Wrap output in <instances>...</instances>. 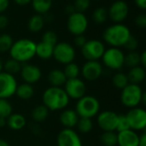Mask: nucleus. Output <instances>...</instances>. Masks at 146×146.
Segmentation results:
<instances>
[{"mask_svg":"<svg viewBox=\"0 0 146 146\" xmlns=\"http://www.w3.org/2000/svg\"><path fill=\"white\" fill-rule=\"evenodd\" d=\"M129 14L128 4L123 0L115 1L108 9L109 18L115 23H121L124 21Z\"/></svg>","mask_w":146,"mask_h":146,"instance_id":"obj_11","label":"nucleus"},{"mask_svg":"<svg viewBox=\"0 0 146 146\" xmlns=\"http://www.w3.org/2000/svg\"><path fill=\"white\" fill-rule=\"evenodd\" d=\"M109 18L108 9L104 7L97 8L92 13V19L96 24H104Z\"/></svg>","mask_w":146,"mask_h":146,"instance_id":"obj_28","label":"nucleus"},{"mask_svg":"<svg viewBox=\"0 0 146 146\" xmlns=\"http://www.w3.org/2000/svg\"><path fill=\"white\" fill-rule=\"evenodd\" d=\"M15 94L21 100H28L33 98L34 94V89L32 85L24 82L21 85H17Z\"/></svg>","mask_w":146,"mask_h":146,"instance_id":"obj_25","label":"nucleus"},{"mask_svg":"<svg viewBox=\"0 0 146 146\" xmlns=\"http://www.w3.org/2000/svg\"><path fill=\"white\" fill-rule=\"evenodd\" d=\"M3 61L0 58V73L3 72Z\"/></svg>","mask_w":146,"mask_h":146,"instance_id":"obj_52","label":"nucleus"},{"mask_svg":"<svg viewBox=\"0 0 146 146\" xmlns=\"http://www.w3.org/2000/svg\"><path fill=\"white\" fill-rule=\"evenodd\" d=\"M9 0H0V14H3L9 7Z\"/></svg>","mask_w":146,"mask_h":146,"instance_id":"obj_44","label":"nucleus"},{"mask_svg":"<svg viewBox=\"0 0 146 146\" xmlns=\"http://www.w3.org/2000/svg\"><path fill=\"white\" fill-rule=\"evenodd\" d=\"M118 121V115L114 111L106 110L101 112L98 116V124L104 132L115 131Z\"/></svg>","mask_w":146,"mask_h":146,"instance_id":"obj_16","label":"nucleus"},{"mask_svg":"<svg viewBox=\"0 0 146 146\" xmlns=\"http://www.w3.org/2000/svg\"><path fill=\"white\" fill-rule=\"evenodd\" d=\"M105 51V46L103 42L98 39L87 40L81 47V54L87 61H98L102 58Z\"/></svg>","mask_w":146,"mask_h":146,"instance_id":"obj_8","label":"nucleus"},{"mask_svg":"<svg viewBox=\"0 0 146 146\" xmlns=\"http://www.w3.org/2000/svg\"><path fill=\"white\" fill-rule=\"evenodd\" d=\"M124 65L132 68L137 66H140V54L137 51H130L127 56H125Z\"/></svg>","mask_w":146,"mask_h":146,"instance_id":"obj_30","label":"nucleus"},{"mask_svg":"<svg viewBox=\"0 0 146 146\" xmlns=\"http://www.w3.org/2000/svg\"><path fill=\"white\" fill-rule=\"evenodd\" d=\"M27 124L26 118L21 114H11L6 119V126L12 130H21Z\"/></svg>","mask_w":146,"mask_h":146,"instance_id":"obj_20","label":"nucleus"},{"mask_svg":"<svg viewBox=\"0 0 146 146\" xmlns=\"http://www.w3.org/2000/svg\"><path fill=\"white\" fill-rule=\"evenodd\" d=\"M0 146H9V143L6 142L5 140L0 139Z\"/></svg>","mask_w":146,"mask_h":146,"instance_id":"obj_51","label":"nucleus"},{"mask_svg":"<svg viewBox=\"0 0 146 146\" xmlns=\"http://www.w3.org/2000/svg\"><path fill=\"white\" fill-rule=\"evenodd\" d=\"M79 118L75 110H65L60 115V122L65 128H73L76 127Z\"/></svg>","mask_w":146,"mask_h":146,"instance_id":"obj_19","label":"nucleus"},{"mask_svg":"<svg viewBox=\"0 0 146 146\" xmlns=\"http://www.w3.org/2000/svg\"><path fill=\"white\" fill-rule=\"evenodd\" d=\"M101 142L104 146L117 145V134L115 131L104 132L101 136Z\"/></svg>","mask_w":146,"mask_h":146,"instance_id":"obj_33","label":"nucleus"},{"mask_svg":"<svg viewBox=\"0 0 146 146\" xmlns=\"http://www.w3.org/2000/svg\"><path fill=\"white\" fill-rule=\"evenodd\" d=\"M139 136L135 131L128 129L118 133L117 145L119 146H139Z\"/></svg>","mask_w":146,"mask_h":146,"instance_id":"obj_18","label":"nucleus"},{"mask_svg":"<svg viewBox=\"0 0 146 146\" xmlns=\"http://www.w3.org/2000/svg\"><path fill=\"white\" fill-rule=\"evenodd\" d=\"M65 11H66V13L68 15H72V14H74V13L76 12L74 4H68V5H67L66 8H65Z\"/></svg>","mask_w":146,"mask_h":146,"instance_id":"obj_45","label":"nucleus"},{"mask_svg":"<svg viewBox=\"0 0 146 146\" xmlns=\"http://www.w3.org/2000/svg\"><path fill=\"white\" fill-rule=\"evenodd\" d=\"M112 82H113V85L118 88V89H123L125 88L128 84H129V81H128V78H127V75L124 73H121V72H119V73H116L113 78H112Z\"/></svg>","mask_w":146,"mask_h":146,"instance_id":"obj_32","label":"nucleus"},{"mask_svg":"<svg viewBox=\"0 0 146 146\" xmlns=\"http://www.w3.org/2000/svg\"><path fill=\"white\" fill-rule=\"evenodd\" d=\"M52 56L57 62L66 65L74 62L75 58V50L67 42H59L53 48Z\"/></svg>","mask_w":146,"mask_h":146,"instance_id":"obj_7","label":"nucleus"},{"mask_svg":"<svg viewBox=\"0 0 146 146\" xmlns=\"http://www.w3.org/2000/svg\"><path fill=\"white\" fill-rule=\"evenodd\" d=\"M139 146H146V134L145 133L141 136H139Z\"/></svg>","mask_w":146,"mask_h":146,"instance_id":"obj_49","label":"nucleus"},{"mask_svg":"<svg viewBox=\"0 0 146 146\" xmlns=\"http://www.w3.org/2000/svg\"><path fill=\"white\" fill-rule=\"evenodd\" d=\"M67 27L70 33L74 36L84 34L88 27V20L84 13L75 12L68 15Z\"/></svg>","mask_w":146,"mask_h":146,"instance_id":"obj_9","label":"nucleus"},{"mask_svg":"<svg viewBox=\"0 0 146 146\" xmlns=\"http://www.w3.org/2000/svg\"><path fill=\"white\" fill-rule=\"evenodd\" d=\"M8 23H9V20H8L7 16L3 14H0V30L5 28L7 27Z\"/></svg>","mask_w":146,"mask_h":146,"instance_id":"obj_43","label":"nucleus"},{"mask_svg":"<svg viewBox=\"0 0 146 146\" xmlns=\"http://www.w3.org/2000/svg\"><path fill=\"white\" fill-rule=\"evenodd\" d=\"M139 46V41L138 39L134 37V36H130L129 38L127 39V41L126 42V44H124V47L128 50L129 51H134L137 50Z\"/></svg>","mask_w":146,"mask_h":146,"instance_id":"obj_40","label":"nucleus"},{"mask_svg":"<svg viewBox=\"0 0 146 146\" xmlns=\"http://www.w3.org/2000/svg\"><path fill=\"white\" fill-rule=\"evenodd\" d=\"M64 86V91L69 98L78 100L86 95V85L84 81L79 78L67 80Z\"/></svg>","mask_w":146,"mask_h":146,"instance_id":"obj_13","label":"nucleus"},{"mask_svg":"<svg viewBox=\"0 0 146 146\" xmlns=\"http://www.w3.org/2000/svg\"><path fill=\"white\" fill-rule=\"evenodd\" d=\"M44 21L45 20L42 15L35 14L29 18L27 21V28L32 33H38L44 27Z\"/></svg>","mask_w":146,"mask_h":146,"instance_id":"obj_24","label":"nucleus"},{"mask_svg":"<svg viewBox=\"0 0 146 146\" xmlns=\"http://www.w3.org/2000/svg\"><path fill=\"white\" fill-rule=\"evenodd\" d=\"M130 36V29L121 23H115L108 27L103 33L104 40L110 46L115 48L124 46Z\"/></svg>","mask_w":146,"mask_h":146,"instance_id":"obj_3","label":"nucleus"},{"mask_svg":"<svg viewBox=\"0 0 146 146\" xmlns=\"http://www.w3.org/2000/svg\"><path fill=\"white\" fill-rule=\"evenodd\" d=\"M130 129L133 131L145 130L146 127V111L144 109L132 108L126 115Z\"/></svg>","mask_w":146,"mask_h":146,"instance_id":"obj_10","label":"nucleus"},{"mask_svg":"<svg viewBox=\"0 0 146 146\" xmlns=\"http://www.w3.org/2000/svg\"><path fill=\"white\" fill-rule=\"evenodd\" d=\"M44 105L50 111L62 110L65 109L68 103L69 98L62 87L50 86L43 93Z\"/></svg>","mask_w":146,"mask_h":146,"instance_id":"obj_1","label":"nucleus"},{"mask_svg":"<svg viewBox=\"0 0 146 146\" xmlns=\"http://www.w3.org/2000/svg\"><path fill=\"white\" fill-rule=\"evenodd\" d=\"M21 79L27 84H34L38 82L42 76L41 70L38 67L33 64H24L20 71Z\"/></svg>","mask_w":146,"mask_h":146,"instance_id":"obj_17","label":"nucleus"},{"mask_svg":"<svg viewBox=\"0 0 146 146\" xmlns=\"http://www.w3.org/2000/svg\"><path fill=\"white\" fill-rule=\"evenodd\" d=\"M102 60L105 67L112 70H119L124 66L125 54L121 50L115 47H111L105 50Z\"/></svg>","mask_w":146,"mask_h":146,"instance_id":"obj_6","label":"nucleus"},{"mask_svg":"<svg viewBox=\"0 0 146 146\" xmlns=\"http://www.w3.org/2000/svg\"><path fill=\"white\" fill-rule=\"evenodd\" d=\"M14 2L19 6H26L32 2V0H14Z\"/></svg>","mask_w":146,"mask_h":146,"instance_id":"obj_48","label":"nucleus"},{"mask_svg":"<svg viewBox=\"0 0 146 146\" xmlns=\"http://www.w3.org/2000/svg\"><path fill=\"white\" fill-rule=\"evenodd\" d=\"M76 126L78 127V130L81 133H88L92 131L93 127V123L92 121V119L90 118L80 117Z\"/></svg>","mask_w":146,"mask_h":146,"instance_id":"obj_34","label":"nucleus"},{"mask_svg":"<svg viewBox=\"0 0 146 146\" xmlns=\"http://www.w3.org/2000/svg\"><path fill=\"white\" fill-rule=\"evenodd\" d=\"M53 48L54 46L41 41L36 44V56L40 59L48 60L53 56Z\"/></svg>","mask_w":146,"mask_h":146,"instance_id":"obj_23","label":"nucleus"},{"mask_svg":"<svg viewBox=\"0 0 146 146\" xmlns=\"http://www.w3.org/2000/svg\"><path fill=\"white\" fill-rule=\"evenodd\" d=\"M140 66L145 68L146 66V51H143L140 54Z\"/></svg>","mask_w":146,"mask_h":146,"instance_id":"obj_47","label":"nucleus"},{"mask_svg":"<svg viewBox=\"0 0 146 146\" xmlns=\"http://www.w3.org/2000/svg\"><path fill=\"white\" fill-rule=\"evenodd\" d=\"M86 41H87V39H86V38L83 34H81V35H77V36H75V38H74V44H75L76 46L80 47V48H81V47L86 43Z\"/></svg>","mask_w":146,"mask_h":146,"instance_id":"obj_42","label":"nucleus"},{"mask_svg":"<svg viewBox=\"0 0 146 146\" xmlns=\"http://www.w3.org/2000/svg\"><path fill=\"white\" fill-rule=\"evenodd\" d=\"M100 110L98 100L93 96H84L78 99L75 106V112L79 117L92 119L97 115Z\"/></svg>","mask_w":146,"mask_h":146,"instance_id":"obj_4","label":"nucleus"},{"mask_svg":"<svg viewBox=\"0 0 146 146\" xmlns=\"http://www.w3.org/2000/svg\"><path fill=\"white\" fill-rule=\"evenodd\" d=\"M103 71V66L98 61H87L82 66L80 73L85 80L94 81L101 77Z\"/></svg>","mask_w":146,"mask_h":146,"instance_id":"obj_14","label":"nucleus"},{"mask_svg":"<svg viewBox=\"0 0 146 146\" xmlns=\"http://www.w3.org/2000/svg\"><path fill=\"white\" fill-rule=\"evenodd\" d=\"M128 129H130V127H129V124H128L126 115H118V121H117V126H116L115 131L120 133V132L126 131Z\"/></svg>","mask_w":146,"mask_h":146,"instance_id":"obj_39","label":"nucleus"},{"mask_svg":"<svg viewBox=\"0 0 146 146\" xmlns=\"http://www.w3.org/2000/svg\"><path fill=\"white\" fill-rule=\"evenodd\" d=\"M13 112L11 104L4 98H0V118L7 119Z\"/></svg>","mask_w":146,"mask_h":146,"instance_id":"obj_35","label":"nucleus"},{"mask_svg":"<svg viewBox=\"0 0 146 146\" xmlns=\"http://www.w3.org/2000/svg\"><path fill=\"white\" fill-rule=\"evenodd\" d=\"M94 1H101V0H94Z\"/></svg>","mask_w":146,"mask_h":146,"instance_id":"obj_53","label":"nucleus"},{"mask_svg":"<svg viewBox=\"0 0 146 146\" xmlns=\"http://www.w3.org/2000/svg\"><path fill=\"white\" fill-rule=\"evenodd\" d=\"M48 81L51 85V86L62 87L65 85L67 81V78L62 70L60 69H53L48 74Z\"/></svg>","mask_w":146,"mask_h":146,"instance_id":"obj_21","label":"nucleus"},{"mask_svg":"<svg viewBox=\"0 0 146 146\" xmlns=\"http://www.w3.org/2000/svg\"><path fill=\"white\" fill-rule=\"evenodd\" d=\"M144 92L141 87L136 84L129 83L122 89L121 94V104L127 108H135L142 102V96Z\"/></svg>","mask_w":146,"mask_h":146,"instance_id":"obj_5","label":"nucleus"},{"mask_svg":"<svg viewBox=\"0 0 146 146\" xmlns=\"http://www.w3.org/2000/svg\"><path fill=\"white\" fill-rule=\"evenodd\" d=\"M14 41L10 35L3 33L0 35V52L9 51Z\"/></svg>","mask_w":146,"mask_h":146,"instance_id":"obj_36","label":"nucleus"},{"mask_svg":"<svg viewBox=\"0 0 146 146\" xmlns=\"http://www.w3.org/2000/svg\"><path fill=\"white\" fill-rule=\"evenodd\" d=\"M36 146H38V145H36Z\"/></svg>","mask_w":146,"mask_h":146,"instance_id":"obj_54","label":"nucleus"},{"mask_svg":"<svg viewBox=\"0 0 146 146\" xmlns=\"http://www.w3.org/2000/svg\"><path fill=\"white\" fill-rule=\"evenodd\" d=\"M33 9L38 15L47 14L52 6V0H32Z\"/></svg>","mask_w":146,"mask_h":146,"instance_id":"obj_26","label":"nucleus"},{"mask_svg":"<svg viewBox=\"0 0 146 146\" xmlns=\"http://www.w3.org/2000/svg\"><path fill=\"white\" fill-rule=\"evenodd\" d=\"M91 4V0H74V6L76 12L84 13L86 11Z\"/></svg>","mask_w":146,"mask_h":146,"instance_id":"obj_38","label":"nucleus"},{"mask_svg":"<svg viewBox=\"0 0 146 146\" xmlns=\"http://www.w3.org/2000/svg\"><path fill=\"white\" fill-rule=\"evenodd\" d=\"M49 110L43 104L36 106L32 111V118L36 122L44 121L49 115Z\"/></svg>","mask_w":146,"mask_h":146,"instance_id":"obj_27","label":"nucleus"},{"mask_svg":"<svg viewBox=\"0 0 146 146\" xmlns=\"http://www.w3.org/2000/svg\"><path fill=\"white\" fill-rule=\"evenodd\" d=\"M128 81L131 84L139 85L145 79V68L141 66H137L130 68L128 74H127Z\"/></svg>","mask_w":146,"mask_h":146,"instance_id":"obj_22","label":"nucleus"},{"mask_svg":"<svg viewBox=\"0 0 146 146\" xmlns=\"http://www.w3.org/2000/svg\"><path fill=\"white\" fill-rule=\"evenodd\" d=\"M63 73H64L67 80L75 79V78H78V76L80 75V67L73 62L68 64H66Z\"/></svg>","mask_w":146,"mask_h":146,"instance_id":"obj_31","label":"nucleus"},{"mask_svg":"<svg viewBox=\"0 0 146 146\" xmlns=\"http://www.w3.org/2000/svg\"><path fill=\"white\" fill-rule=\"evenodd\" d=\"M17 82L14 75L6 72L0 73V98L7 99L15 94Z\"/></svg>","mask_w":146,"mask_h":146,"instance_id":"obj_12","label":"nucleus"},{"mask_svg":"<svg viewBox=\"0 0 146 146\" xmlns=\"http://www.w3.org/2000/svg\"><path fill=\"white\" fill-rule=\"evenodd\" d=\"M6 126V119L0 118V127H3Z\"/></svg>","mask_w":146,"mask_h":146,"instance_id":"obj_50","label":"nucleus"},{"mask_svg":"<svg viewBox=\"0 0 146 146\" xmlns=\"http://www.w3.org/2000/svg\"><path fill=\"white\" fill-rule=\"evenodd\" d=\"M57 146H82L78 133L72 128H64L57 135Z\"/></svg>","mask_w":146,"mask_h":146,"instance_id":"obj_15","label":"nucleus"},{"mask_svg":"<svg viewBox=\"0 0 146 146\" xmlns=\"http://www.w3.org/2000/svg\"><path fill=\"white\" fill-rule=\"evenodd\" d=\"M21 63L10 58L9 60H7L4 63H3V68H4V72L9 74H15L20 73L21 69Z\"/></svg>","mask_w":146,"mask_h":146,"instance_id":"obj_29","label":"nucleus"},{"mask_svg":"<svg viewBox=\"0 0 146 146\" xmlns=\"http://www.w3.org/2000/svg\"><path fill=\"white\" fill-rule=\"evenodd\" d=\"M9 54L12 59L24 63L36 56V43L29 38H21L14 42Z\"/></svg>","mask_w":146,"mask_h":146,"instance_id":"obj_2","label":"nucleus"},{"mask_svg":"<svg viewBox=\"0 0 146 146\" xmlns=\"http://www.w3.org/2000/svg\"><path fill=\"white\" fill-rule=\"evenodd\" d=\"M135 4L141 9H146V0H134Z\"/></svg>","mask_w":146,"mask_h":146,"instance_id":"obj_46","label":"nucleus"},{"mask_svg":"<svg viewBox=\"0 0 146 146\" xmlns=\"http://www.w3.org/2000/svg\"><path fill=\"white\" fill-rule=\"evenodd\" d=\"M135 24L140 28L146 27V15L145 14L139 15L135 19Z\"/></svg>","mask_w":146,"mask_h":146,"instance_id":"obj_41","label":"nucleus"},{"mask_svg":"<svg viewBox=\"0 0 146 146\" xmlns=\"http://www.w3.org/2000/svg\"><path fill=\"white\" fill-rule=\"evenodd\" d=\"M42 41L49 44L52 46H55L58 42H57V35L55 32L53 31H46L43 36H42Z\"/></svg>","mask_w":146,"mask_h":146,"instance_id":"obj_37","label":"nucleus"}]
</instances>
